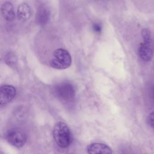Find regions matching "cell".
<instances>
[{"label":"cell","instance_id":"13","mask_svg":"<svg viewBox=\"0 0 154 154\" xmlns=\"http://www.w3.org/2000/svg\"><path fill=\"white\" fill-rule=\"evenodd\" d=\"M92 28L93 31L96 34H100L102 30V24L99 22H95L93 23Z\"/></svg>","mask_w":154,"mask_h":154},{"label":"cell","instance_id":"12","mask_svg":"<svg viewBox=\"0 0 154 154\" xmlns=\"http://www.w3.org/2000/svg\"><path fill=\"white\" fill-rule=\"evenodd\" d=\"M146 120H147V123L149 125V126L151 128L154 129V111L150 112L148 115Z\"/></svg>","mask_w":154,"mask_h":154},{"label":"cell","instance_id":"8","mask_svg":"<svg viewBox=\"0 0 154 154\" xmlns=\"http://www.w3.org/2000/svg\"><path fill=\"white\" fill-rule=\"evenodd\" d=\"M36 22L40 25H46L50 18V11L49 8L42 5L38 7L37 13H36Z\"/></svg>","mask_w":154,"mask_h":154},{"label":"cell","instance_id":"3","mask_svg":"<svg viewBox=\"0 0 154 154\" xmlns=\"http://www.w3.org/2000/svg\"><path fill=\"white\" fill-rule=\"evenodd\" d=\"M72 63V58L69 52L66 49L59 48L54 52V58L50 65L56 69H65L68 68Z\"/></svg>","mask_w":154,"mask_h":154},{"label":"cell","instance_id":"2","mask_svg":"<svg viewBox=\"0 0 154 154\" xmlns=\"http://www.w3.org/2000/svg\"><path fill=\"white\" fill-rule=\"evenodd\" d=\"M141 35L143 42L138 48V55L141 59L145 62L150 61L154 52V46L151 37V32L147 28H144L141 31Z\"/></svg>","mask_w":154,"mask_h":154},{"label":"cell","instance_id":"11","mask_svg":"<svg viewBox=\"0 0 154 154\" xmlns=\"http://www.w3.org/2000/svg\"><path fill=\"white\" fill-rule=\"evenodd\" d=\"M5 63L11 67H14L17 63V57L16 54L13 51L8 52L4 57Z\"/></svg>","mask_w":154,"mask_h":154},{"label":"cell","instance_id":"5","mask_svg":"<svg viewBox=\"0 0 154 154\" xmlns=\"http://www.w3.org/2000/svg\"><path fill=\"white\" fill-rule=\"evenodd\" d=\"M54 93L61 100L69 102L74 99L75 96V90L71 83L63 82L55 87Z\"/></svg>","mask_w":154,"mask_h":154},{"label":"cell","instance_id":"10","mask_svg":"<svg viewBox=\"0 0 154 154\" xmlns=\"http://www.w3.org/2000/svg\"><path fill=\"white\" fill-rule=\"evenodd\" d=\"M1 10L2 15L6 20L12 21L15 19V11L13 4L10 2H4L1 5Z\"/></svg>","mask_w":154,"mask_h":154},{"label":"cell","instance_id":"1","mask_svg":"<svg viewBox=\"0 0 154 154\" xmlns=\"http://www.w3.org/2000/svg\"><path fill=\"white\" fill-rule=\"evenodd\" d=\"M53 137L58 146L61 148L67 147L71 141V133L69 126L63 122H58L53 129Z\"/></svg>","mask_w":154,"mask_h":154},{"label":"cell","instance_id":"9","mask_svg":"<svg viewBox=\"0 0 154 154\" xmlns=\"http://www.w3.org/2000/svg\"><path fill=\"white\" fill-rule=\"evenodd\" d=\"M31 8L27 3L23 2L19 5L17 10V16L20 21H27L31 17Z\"/></svg>","mask_w":154,"mask_h":154},{"label":"cell","instance_id":"7","mask_svg":"<svg viewBox=\"0 0 154 154\" xmlns=\"http://www.w3.org/2000/svg\"><path fill=\"white\" fill-rule=\"evenodd\" d=\"M88 154H112L111 149L107 145L95 143L89 144L87 147Z\"/></svg>","mask_w":154,"mask_h":154},{"label":"cell","instance_id":"4","mask_svg":"<svg viewBox=\"0 0 154 154\" xmlns=\"http://www.w3.org/2000/svg\"><path fill=\"white\" fill-rule=\"evenodd\" d=\"M5 138L10 144L17 148H21L25 145L27 136L25 131L22 129L13 128L7 132Z\"/></svg>","mask_w":154,"mask_h":154},{"label":"cell","instance_id":"14","mask_svg":"<svg viewBox=\"0 0 154 154\" xmlns=\"http://www.w3.org/2000/svg\"><path fill=\"white\" fill-rule=\"evenodd\" d=\"M151 94H152V96H153L154 97V87H153L152 89L151 90Z\"/></svg>","mask_w":154,"mask_h":154},{"label":"cell","instance_id":"6","mask_svg":"<svg viewBox=\"0 0 154 154\" xmlns=\"http://www.w3.org/2000/svg\"><path fill=\"white\" fill-rule=\"evenodd\" d=\"M16 88L10 85H4L0 88V105L1 106L10 102L16 96Z\"/></svg>","mask_w":154,"mask_h":154}]
</instances>
